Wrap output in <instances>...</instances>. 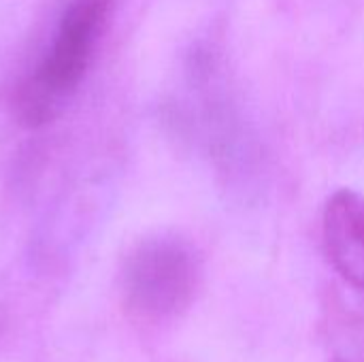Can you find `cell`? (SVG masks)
I'll return each instance as SVG.
<instances>
[{"label": "cell", "instance_id": "2", "mask_svg": "<svg viewBox=\"0 0 364 362\" xmlns=\"http://www.w3.org/2000/svg\"><path fill=\"white\" fill-rule=\"evenodd\" d=\"M200 258L173 233L141 239L124 258L119 290L126 314L143 326L166 324L188 312L200 286Z\"/></svg>", "mask_w": 364, "mask_h": 362}, {"label": "cell", "instance_id": "4", "mask_svg": "<svg viewBox=\"0 0 364 362\" xmlns=\"http://www.w3.org/2000/svg\"><path fill=\"white\" fill-rule=\"evenodd\" d=\"M328 362H364V305H337L328 320Z\"/></svg>", "mask_w": 364, "mask_h": 362}, {"label": "cell", "instance_id": "3", "mask_svg": "<svg viewBox=\"0 0 364 362\" xmlns=\"http://www.w3.org/2000/svg\"><path fill=\"white\" fill-rule=\"evenodd\" d=\"M322 239L333 269L364 297V196L335 192L322 215Z\"/></svg>", "mask_w": 364, "mask_h": 362}, {"label": "cell", "instance_id": "5", "mask_svg": "<svg viewBox=\"0 0 364 362\" xmlns=\"http://www.w3.org/2000/svg\"><path fill=\"white\" fill-rule=\"evenodd\" d=\"M6 316H9V307H6V294H4V288L0 284V333L6 324Z\"/></svg>", "mask_w": 364, "mask_h": 362}, {"label": "cell", "instance_id": "1", "mask_svg": "<svg viewBox=\"0 0 364 362\" xmlns=\"http://www.w3.org/2000/svg\"><path fill=\"white\" fill-rule=\"evenodd\" d=\"M115 0H66L51 41L13 90L15 119L43 128L58 119L77 96L107 30Z\"/></svg>", "mask_w": 364, "mask_h": 362}]
</instances>
